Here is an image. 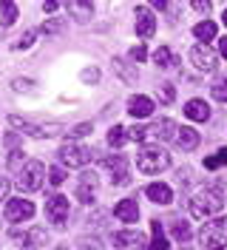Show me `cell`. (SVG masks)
I'll list each match as a JSON object with an SVG mask.
<instances>
[{
	"mask_svg": "<svg viewBox=\"0 0 227 250\" xmlns=\"http://www.w3.org/2000/svg\"><path fill=\"white\" fill-rule=\"evenodd\" d=\"M225 205V196L219 193V188H205L196 196H190V213L196 219H207L213 213H219Z\"/></svg>",
	"mask_w": 227,
	"mask_h": 250,
	"instance_id": "6da1fadb",
	"label": "cell"
},
{
	"mask_svg": "<svg viewBox=\"0 0 227 250\" xmlns=\"http://www.w3.org/2000/svg\"><path fill=\"white\" fill-rule=\"evenodd\" d=\"M199 245L205 250H225L227 248V216L210 219L199 230Z\"/></svg>",
	"mask_w": 227,
	"mask_h": 250,
	"instance_id": "7a4b0ae2",
	"label": "cell"
},
{
	"mask_svg": "<svg viewBox=\"0 0 227 250\" xmlns=\"http://www.w3.org/2000/svg\"><path fill=\"white\" fill-rule=\"evenodd\" d=\"M170 165V154L156 148V145H145L139 154H136V171L139 173H159Z\"/></svg>",
	"mask_w": 227,
	"mask_h": 250,
	"instance_id": "3957f363",
	"label": "cell"
},
{
	"mask_svg": "<svg viewBox=\"0 0 227 250\" xmlns=\"http://www.w3.org/2000/svg\"><path fill=\"white\" fill-rule=\"evenodd\" d=\"M43 179H45L43 162L31 159V162H26V165L20 168V176H17V188H20V190H26V193H31V190H40V188H43Z\"/></svg>",
	"mask_w": 227,
	"mask_h": 250,
	"instance_id": "277c9868",
	"label": "cell"
},
{
	"mask_svg": "<svg viewBox=\"0 0 227 250\" xmlns=\"http://www.w3.org/2000/svg\"><path fill=\"white\" fill-rule=\"evenodd\" d=\"M9 125H15L20 134H29L34 140H51V137L62 134V125H34L29 120H20V117H9Z\"/></svg>",
	"mask_w": 227,
	"mask_h": 250,
	"instance_id": "5b68a950",
	"label": "cell"
},
{
	"mask_svg": "<svg viewBox=\"0 0 227 250\" xmlns=\"http://www.w3.org/2000/svg\"><path fill=\"white\" fill-rule=\"evenodd\" d=\"M91 159V151L85 145H77V142H65L60 148V162H65L68 168H83V165H88Z\"/></svg>",
	"mask_w": 227,
	"mask_h": 250,
	"instance_id": "8992f818",
	"label": "cell"
},
{
	"mask_svg": "<svg viewBox=\"0 0 227 250\" xmlns=\"http://www.w3.org/2000/svg\"><path fill=\"white\" fill-rule=\"evenodd\" d=\"M45 216L51 219L57 228H62V225H65V219H68V199L60 196V193L48 196V202H45Z\"/></svg>",
	"mask_w": 227,
	"mask_h": 250,
	"instance_id": "52a82bcc",
	"label": "cell"
},
{
	"mask_svg": "<svg viewBox=\"0 0 227 250\" xmlns=\"http://www.w3.org/2000/svg\"><path fill=\"white\" fill-rule=\"evenodd\" d=\"M190 60H193V65L199 71H216V65H219L216 54L207 46H193L190 48Z\"/></svg>",
	"mask_w": 227,
	"mask_h": 250,
	"instance_id": "ba28073f",
	"label": "cell"
},
{
	"mask_svg": "<svg viewBox=\"0 0 227 250\" xmlns=\"http://www.w3.org/2000/svg\"><path fill=\"white\" fill-rule=\"evenodd\" d=\"M153 31H156V17H153V12L145 9V6H139L136 9V34L142 40H148V37H153Z\"/></svg>",
	"mask_w": 227,
	"mask_h": 250,
	"instance_id": "9c48e42d",
	"label": "cell"
},
{
	"mask_svg": "<svg viewBox=\"0 0 227 250\" xmlns=\"http://www.w3.org/2000/svg\"><path fill=\"white\" fill-rule=\"evenodd\" d=\"M34 216V205L29 199H12L6 205V219L9 222H23V219H31Z\"/></svg>",
	"mask_w": 227,
	"mask_h": 250,
	"instance_id": "30bf717a",
	"label": "cell"
},
{
	"mask_svg": "<svg viewBox=\"0 0 227 250\" xmlns=\"http://www.w3.org/2000/svg\"><path fill=\"white\" fill-rule=\"evenodd\" d=\"M105 168L111 171L114 185H125V182H128V162H125V156H122V154L108 156V159H105Z\"/></svg>",
	"mask_w": 227,
	"mask_h": 250,
	"instance_id": "8fae6325",
	"label": "cell"
},
{
	"mask_svg": "<svg viewBox=\"0 0 227 250\" xmlns=\"http://www.w3.org/2000/svg\"><path fill=\"white\" fill-rule=\"evenodd\" d=\"M167 137H173V120L162 117L159 123L145 125V140H167Z\"/></svg>",
	"mask_w": 227,
	"mask_h": 250,
	"instance_id": "7c38bea8",
	"label": "cell"
},
{
	"mask_svg": "<svg viewBox=\"0 0 227 250\" xmlns=\"http://www.w3.org/2000/svg\"><path fill=\"white\" fill-rule=\"evenodd\" d=\"M114 245H120V248H148L145 245V236L139 233V230H117L114 233Z\"/></svg>",
	"mask_w": 227,
	"mask_h": 250,
	"instance_id": "4fadbf2b",
	"label": "cell"
},
{
	"mask_svg": "<svg viewBox=\"0 0 227 250\" xmlns=\"http://www.w3.org/2000/svg\"><path fill=\"white\" fill-rule=\"evenodd\" d=\"M145 193H148V199L156 202V205H170L173 202V190H170L165 182H153V185H148Z\"/></svg>",
	"mask_w": 227,
	"mask_h": 250,
	"instance_id": "5bb4252c",
	"label": "cell"
},
{
	"mask_svg": "<svg viewBox=\"0 0 227 250\" xmlns=\"http://www.w3.org/2000/svg\"><path fill=\"white\" fill-rule=\"evenodd\" d=\"M94 188H97V173H85L77 185V199L83 205H91L94 202Z\"/></svg>",
	"mask_w": 227,
	"mask_h": 250,
	"instance_id": "9a60e30c",
	"label": "cell"
},
{
	"mask_svg": "<svg viewBox=\"0 0 227 250\" xmlns=\"http://www.w3.org/2000/svg\"><path fill=\"white\" fill-rule=\"evenodd\" d=\"M128 111H131L134 117H151L153 114V100L145 97V94H136V97H131V103H128Z\"/></svg>",
	"mask_w": 227,
	"mask_h": 250,
	"instance_id": "2e32d148",
	"label": "cell"
},
{
	"mask_svg": "<svg viewBox=\"0 0 227 250\" xmlns=\"http://www.w3.org/2000/svg\"><path fill=\"white\" fill-rule=\"evenodd\" d=\"M185 117H190V120H196V123H207V120H210V108H207L205 100H190V103L185 105Z\"/></svg>",
	"mask_w": 227,
	"mask_h": 250,
	"instance_id": "e0dca14e",
	"label": "cell"
},
{
	"mask_svg": "<svg viewBox=\"0 0 227 250\" xmlns=\"http://www.w3.org/2000/svg\"><path fill=\"white\" fill-rule=\"evenodd\" d=\"M114 213H117V219H122V222H136V216H139V205H136L134 199H122V202L114 208Z\"/></svg>",
	"mask_w": 227,
	"mask_h": 250,
	"instance_id": "ac0fdd59",
	"label": "cell"
},
{
	"mask_svg": "<svg viewBox=\"0 0 227 250\" xmlns=\"http://www.w3.org/2000/svg\"><path fill=\"white\" fill-rule=\"evenodd\" d=\"M65 9L74 15V20L80 23H85L91 15H94V3H83V0H71V3H65Z\"/></svg>",
	"mask_w": 227,
	"mask_h": 250,
	"instance_id": "d6986e66",
	"label": "cell"
},
{
	"mask_svg": "<svg viewBox=\"0 0 227 250\" xmlns=\"http://www.w3.org/2000/svg\"><path fill=\"white\" fill-rule=\"evenodd\" d=\"M151 230H153V242L148 245V250H167V248H170V242H167L165 233H162L159 219H153V222H151Z\"/></svg>",
	"mask_w": 227,
	"mask_h": 250,
	"instance_id": "ffe728a7",
	"label": "cell"
},
{
	"mask_svg": "<svg viewBox=\"0 0 227 250\" xmlns=\"http://www.w3.org/2000/svg\"><path fill=\"white\" fill-rule=\"evenodd\" d=\"M176 142L182 145V151H193L199 145V134L193 131V128H182L179 134H176Z\"/></svg>",
	"mask_w": 227,
	"mask_h": 250,
	"instance_id": "44dd1931",
	"label": "cell"
},
{
	"mask_svg": "<svg viewBox=\"0 0 227 250\" xmlns=\"http://www.w3.org/2000/svg\"><path fill=\"white\" fill-rule=\"evenodd\" d=\"M193 34L199 37V46H207L213 37H216V23H210V20H205V23H199L196 29H193Z\"/></svg>",
	"mask_w": 227,
	"mask_h": 250,
	"instance_id": "7402d4cb",
	"label": "cell"
},
{
	"mask_svg": "<svg viewBox=\"0 0 227 250\" xmlns=\"http://www.w3.org/2000/svg\"><path fill=\"white\" fill-rule=\"evenodd\" d=\"M170 230H173V239H176V242H187V239H190V225H187L185 219H173V222H170Z\"/></svg>",
	"mask_w": 227,
	"mask_h": 250,
	"instance_id": "603a6c76",
	"label": "cell"
},
{
	"mask_svg": "<svg viewBox=\"0 0 227 250\" xmlns=\"http://www.w3.org/2000/svg\"><path fill=\"white\" fill-rule=\"evenodd\" d=\"M173 60H176V57L170 54V48H167V46H159L156 51H153V62H156L159 68H170V65H173Z\"/></svg>",
	"mask_w": 227,
	"mask_h": 250,
	"instance_id": "cb8c5ba5",
	"label": "cell"
},
{
	"mask_svg": "<svg viewBox=\"0 0 227 250\" xmlns=\"http://www.w3.org/2000/svg\"><path fill=\"white\" fill-rule=\"evenodd\" d=\"M15 20H17V3H9V0L0 3V23L3 26H12Z\"/></svg>",
	"mask_w": 227,
	"mask_h": 250,
	"instance_id": "d4e9b609",
	"label": "cell"
},
{
	"mask_svg": "<svg viewBox=\"0 0 227 250\" xmlns=\"http://www.w3.org/2000/svg\"><path fill=\"white\" fill-rule=\"evenodd\" d=\"M128 140V134H125V128L122 125H114L111 131H108V145H114V148H122Z\"/></svg>",
	"mask_w": 227,
	"mask_h": 250,
	"instance_id": "484cf974",
	"label": "cell"
},
{
	"mask_svg": "<svg viewBox=\"0 0 227 250\" xmlns=\"http://www.w3.org/2000/svg\"><path fill=\"white\" fill-rule=\"evenodd\" d=\"M222 165H227V148H219V154H213L205 159V168L207 171H216V168H222Z\"/></svg>",
	"mask_w": 227,
	"mask_h": 250,
	"instance_id": "4316f807",
	"label": "cell"
},
{
	"mask_svg": "<svg viewBox=\"0 0 227 250\" xmlns=\"http://www.w3.org/2000/svg\"><path fill=\"white\" fill-rule=\"evenodd\" d=\"M156 94H159V100H162L165 105H170V103H173V97H176V91H173V85H170V83H156Z\"/></svg>",
	"mask_w": 227,
	"mask_h": 250,
	"instance_id": "83f0119b",
	"label": "cell"
},
{
	"mask_svg": "<svg viewBox=\"0 0 227 250\" xmlns=\"http://www.w3.org/2000/svg\"><path fill=\"white\" fill-rule=\"evenodd\" d=\"M43 34H60V31H65V20L62 17H54V20H45L43 23Z\"/></svg>",
	"mask_w": 227,
	"mask_h": 250,
	"instance_id": "f1b7e54d",
	"label": "cell"
},
{
	"mask_svg": "<svg viewBox=\"0 0 227 250\" xmlns=\"http://www.w3.org/2000/svg\"><path fill=\"white\" fill-rule=\"evenodd\" d=\"M114 68H117V74H120L125 83H134L136 80V71H131V68L125 65V60H120V57H114Z\"/></svg>",
	"mask_w": 227,
	"mask_h": 250,
	"instance_id": "f546056e",
	"label": "cell"
},
{
	"mask_svg": "<svg viewBox=\"0 0 227 250\" xmlns=\"http://www.w3.org/2000/svg\"><path fill=\"white\" fill-rule=\"evenodd\" d=\"M94 131V125L91 123H80V125H74L71 131H68V142L74 140V137H85V134H91Z\"/></svg>",
	"mask_w": 227,
	"mask_h": 250,
	"instance_id": "4dcf8cb0",
	"label": "cell"
},
{
	"mask_svg": "<svg viewBox=\"0 0 227 250\" xmlns=\"http://www.w3.org/2000/svg\"><path fill=\"white\" fill-rule=\"evenodd\" d=\"M34 37H37V31L29 29V31H26V34H23V37H20V40L15 43V46H12V48H15V51H20V48H29L31 43H34Z\"/></svg>",
	"mask_w": 227,
	"mask_h": 250,
	"instance_id": "1f68e13d",
	"label": "cell"
},
{
	"mask_svg": "<svg viewBox=\"0 0 227 250\" xmlns=\"http://www.w3.org/2000/svg\"><path fill=\"white\" fill-rule=\"evenodd\" d=\"M48 179H51V185H62L65 182V171L62 168H51L48 171Z\"/></svg>",
	"mask_w": 227,
	"mask_h": 250,
	"instance_id": "d6a6232c",
	"label": "cell"
},
{
	"mask_svg": "<svg viewBox=\"0 0 227 250\" xmlns=\"http://www.w3.org/2000/svg\"><path fill=\"white\" fill-rule=\"evenodd\" d=\"M97 80H100V68H85V71H83V83L94 85Z\"/></svg>",
	"mask_w": 227,
	"mask_h": 250,
	"instance_id": "836d02e7",
	"label": "cell"
},
{
	"mask_svg": "<svg viewBox=\"0 0 227 250\" xmlns=\"http://www.w3.org/2000/svg\"><path fill=\"white\" fill-rule=\"evenodd\" d=\"M15 91H26V94H34L37 88L31 85V80H15Z\"/></svg>",
	"mask_w": 227,
	"mask_h": 250,
	"instance_id": "e575fe53",
	"label": "cell"
},
{
	"mask_svg": "<svg viewBox=\"0 0 227 250\" xmlns=\"http://www.w3.org/2000/svg\"><path fill=\"white\" fill-rule=\"evenodd\" d=\"M145 57H148V48H145V46H134V48H131V60L139 62V60H145Z\"/></svg>",
	"mask_w": 227,
	"mask_h": 250,
	"instance_id": "d590c367",
	"label": "cell"
},
{
	"mask_svg": "<svg viewBox=\"0 0 227 250\" xmlns=\"http://www.w3.org/2000/svg\"><path fill=\"white\" fill-rule=\"evenodd\" d=\"M213 97L222 100V103H227V85H213Z\"/></svg>",
	"mask_w": 227,
	"mask_h": 250,
	"instance_id": "8d00e7d4",
	"label": "cell"
},
{
	"mask_svg": "<svg viewBox=\"0 0 227 250\" xmlns=\"http://www.w3.org/2000/svg\"><path fill=\"white\" fill-rule=\"evenodd\" d=\"M190 6H193L196 12H210V3H207V0H193Z\"/></svg>",
	"mask_w": 227,
	"mask_h": 250,
	"instance_id": "74e56055",
	"label": "cell"
},
{
	"mask_svg": "<svg viewBox=\"0 0 227 250\" xmlns=\"http://www.w3.org/2000/svg\"><path fill=\"white\" fill-rule=\"evenodd\" d=\"M20 154H23V151H15V154L9 156V168H17V165H20Z\"/></svg>",
	"mask_w": 227,
	"mask_h": 250,
	"instance_id": "f35d334b",
	"label": "cell"
},
{
	"mask_svg": "<svg viewBox=\"0 0 227 250\" xmlns=\"http://www.w3.org/2000/svg\"><path fill=\"white\" fill-rule=\"evenodd\" d=\"M6 196H9V182L0 176V199H6Z\"/></svg>",
	"mask_w": 227,
	"mask_h": 250,
	"instance_id": "ab89813d",
	"label": "cell"
},
{
	"mask_svg": "<svg viewBox=\"0 0 227 250\" xmlns=\"http://www.w3.org/2000/svg\"><path fill=\"white\" fill-rule=\"evenodd\" d=\"M57 6H60V3H54V0H48V3H43V12H57Z\"/></svg>",
	"mask_w": 227,
	"mask_h": 250,
	"instance_id": "60d3db41",
	"label": "cell"
},
{
	"mask_svg": "<svg viewBox=\"0 0 227 250\" xmlns=\"http://www.w3.org/2000/svg\"><path fill=\"white\" fill-rule=\"evenodd\" d=\"M219 51H222V57H227V37H222V43H219Z\"/></svg>",
	"mask_w": 227,
	"mask_h": 250,
	"instance_id": "b9f144b4",
	"label": "cell"
},
{
	"mask_svg": "<svg viewBox=\"0 0 227 250\" xmlns=\"http://www.w3.org/2000/svg\"><path fill=\"white\" fill-rule=\"evenodd\" d=\"M222 20H225V26H227V12H225V15H222Z\"/></svg>",
	"mask_w": 227,
	"mask_h": 250,
	"instance_id": "7bdbcfd3",
	"label": "cell"
}]
</instances>
